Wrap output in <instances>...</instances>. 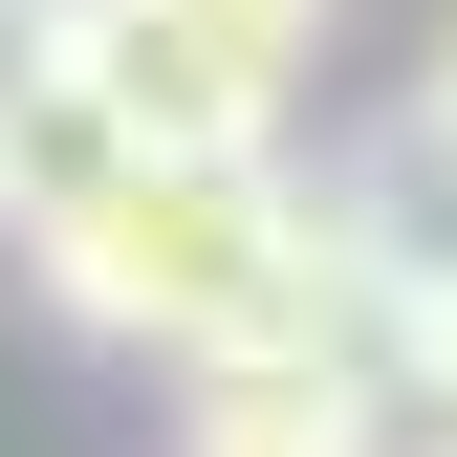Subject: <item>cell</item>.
I'll return each mask as SVG.
<instances>
[{
    "mask_svg": "<svg viewBox=\"0 0 457 457\" xmlns=\"http://www.w3.org/2000/svg\"><path fill=\"white\" fill-rule=\"evenodd\" d=\"M305 218H327V196L283 175V153H131V175H109V196H87L22 283L87 327V349L196 370V349H240L283 283H305Z\"/></svg>",
    "mask_w": 457,
    "mask_h": 457,
    "instance_id": "1",
    "label": "cell"
},
{
    "mask_svg": "<svg viewBox=\"0 0 457 457\" xmlns=\"http://www.w3.org/2000/svg\"><path fill=\"white\" fill-rule=\"evenodd\" d=\"M349 0H66V66L131 109V153H283Z\"/></svg>",
    "mask_w": 457,
    "mask_h": 457,
    "instance_id": "2",
    "label": "cell"
},
{
    "mask_svg": "<svg viewBox=\"0 0 457 457\" xmlns=\"http://www.w3.org/2000/svg\"><path fill=\"white\" fill-rule=\"evenodd\" d=\"M109 175H131V109H109L87 66H22V87H0V240H22V262L66 240Z\"/></svg>",
    "mask_w": 457,
    "mask_h": 457,
    "instance_id": "3",
    "label": "cell"
},
{
    "mask_svg": "<svg viewBox=\"0 0 457 457\" xmlns=\"http://www.w3.org/2000/svg\"><path fill=\"white\" fill-rule=\"evenodd\" d=\"M414 109H457V0H436V66H414Z\"/></svg>",
    "mask_w": 457,
    "mask_h": 457,
    "instance_id": "4",
    "label": "cell"
},
{
    "mask_svg": "<svg viewBox=\"0 0 457 457\" xmlns=\"http://www.w3.org/2000/svg\"><path fill=\"white\" fill-rule=\"evenodd\" d=\"M436 349H457V283H436Z\"/></svg>",
    "mask_w": 457,
    "mask_h": 457,
    "instance_id": "5",
    "label": "cell"
}]
</instances>
